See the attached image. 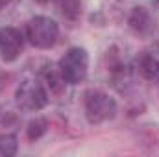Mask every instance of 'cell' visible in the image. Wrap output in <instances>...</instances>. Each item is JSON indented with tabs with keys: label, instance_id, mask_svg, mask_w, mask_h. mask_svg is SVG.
Segmentation results:
<instances>
[{
	"label": "cell",
	"instance_id": "6da1fadb",
	"mask_svg": "<svg viewBox=\"0 0 159 157\" xmlns=\"http://www.w3.org/2000/svg\"><path fill=\"white\" fill-rule=\"evenodd\" d=\"M57 72L69 85H78L87 78L89 72V54L81 46H72L57 63Z\"/></svg>",
	"mask_w": 159,
	"mask_h": 157
},
{
	"label": "cell",
	"instance_id": "7a4b0ae2",
	"mask_svg": "<svg viewBox=\"0 0 159 157\" xmlns=\"http://www.w3.org/2000/svg\"><path fill=\"white\" fill-rule=\"evenodd\" d=\"M85 117L89 124H102L117 115V102L104 91L91 89L83 96Z\"/></svg>",
	"mask_w": 159,
	"mask_h": 157
},
{
	"label": "cell",
	"instance_id": "3957f363",
	"mask_svg": "<svg viewBox=\"0 0 159 157\" xmlns=\"http://www.w3.org/2000/svg\"><path fill=\"white\" fill-rule=\"evenodd\" d=\"M15 102L17 107L22 111H30L35 113L46 107L48 104V92L44 89V85L39 79L35 78H28L24 81H20V85L15 91Z\"/></svg>",
	"mask_w": 159,
	"mask_h": 157
},
{
	"label": "cell",
	"instance_id": "277c9868",
	"mask_svg": "<svg viewBox=\"0 0 159 157\" xmlns=\"http://www.w3.org/2000/svg\"><path fill=\"white\" fill-rule=\"evenodd\" d=\"M57 35H59V26L50 17L37 15L26 24V37L35 48H43V50L52 48L57 41Z\"/></svg>",
	"mask_w": 159,
	"mask_h": 157
},
{
	"label": "cell",
	"instance_id": "5b68a950",
	"mask_svg": "<svg viewBox=\"0 0 159 157\" xmlns=\"http://www.w3.org/2000/svg\"><path fill=\"white\" fill-rule=\"evenodd\" d=\"M24 48V37L17 28H0V57L6 63L15 61Z\"/></svg>",
	"mask_w": 159,
	"mask_h": 157
},
{
	"label": "cell",
	"instance_id": "8992f818",
	"mask_svg": "<svg viewBox=\"0 0 159 157\" xmlns=\"http://www.w3.org/2000/svg\"><path fill=\"white\" fill-rule=\"evenodd\" d=\"M129 28L137 34V35H150L154 32V20H152V15L146 7L143 6H137L131 9L129 13Z\"/></svg>",
	"mask_w": 159,
	"mask_h": 157
},
{
	"label": "cell",
	"instance_id": "52a82bcc",
	"mask_svg": "<svg viewBox=\"0 0 159 157\" xmlns=\"http://www.w3.org/2000/svg\"><path fill=\"white\" fill-rule=\"evenodd\" d=\"M137 72L148 81L159 79V56L154 52H143L137 59Z\"/></svg>",
	"mask_w": 159,
	"mask_h": 157
},
{
	"label": "cell",
	"instance_id": "ba28073f",
	"mask_svg": "<svg viewBox=\"0 0 159 157\" xmlns=\"http://www.w3.org/2000/svg\"><path fill=\"white\" fill-rule=\"evenodd\" d=\"M52 2L59 9V13L69 20L78 19L81 13V0H52Z\"/></svg>",
	"mask_w": 159,
	"mask_h": 157
},
{
	"label": "cell",
	"instance_id": "9c48e42d",
	"mask_svg": "<svg viewBox=\"0 0 159 157\" xmlns=\"http://www.w3.org/2000/svg\"><path fill=\"white\" fill-rule=\"evenodd\" d=\"M19 141L13 133H0V157H11L17 154Z\"/></svg>",
	"mask_w": 159,
	"mask_h": 157
},
{
	"label": "cell",
	"instance_id": "30bf717a",
	"mask_svg": "<svg viewBox=\"0 0 159 157\" xmlns=\"http://www.w3.org/2000/svg\"><path fill=\"white\" fill-rule=\"evenodd\" d=\"M46 131H48V120L43 118V117L34 118V120L28 124V128H26V135H28L30 141H37V139H41Z\"/></svg>",
	"mask_w": 159,
	"mask_h": 157
},
{
	"label": "cell",
	"instance_id": "8fae6325",
	"mask_svg": "<svg viewBox=\"0 0 159 157\" xmlns=\"http://www.w3.org/2000/svg\"><path fill=\"white\" fill-rule=\"evenodd\" d=\"M9 2H11V0H0V9L7 7V6H9Z\"/></svg>",
	"mask_w": 159,
	"mask_h": 157
},
{
	"label": "cell",
	"instance_id": "7c38bea8",
	"mask_svg": "<svg viewBox=\"0 0 159 157\" xmlns=\"http://www.w3.org/2000/svg\"><path fill=\"white\" fill-rule=\"evenodd\" d=\"M35 2H39V4H44V2H48V0H35Z\"/></svg>",
	"mask_w": 159,
	"mask_h": 157
},
{
	"label": "cell",
	"instance_id": "4fadbf2b",
	"mask_svg": "<svg viewBox=\"0 0 159 157\" xmlns=\"http://www.w3.org/2000/svg\"><path fill=\"white\" fill-rule=\"evenodd\" d=\"M154 4H156V6L159 7V0H154Z\"/></svg>",
	"mask_w": 159,
	"mask_h": 157
}]
</instances>
